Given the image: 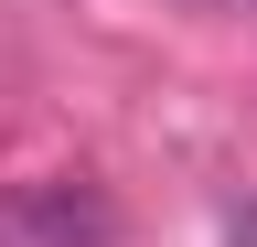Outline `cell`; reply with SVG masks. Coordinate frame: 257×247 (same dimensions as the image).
<instances>
[{
	"label": "cell",
	"mask_w": 257,
	"mask_h": 247,
	"mask_svg": "<svg viewBox=\"0 0 257 247\" xmlns=\"http://www.w3.org/2000/svg\"><path fill=\"white\" fill-rule=\"evenodd\" d=\"M118 204L96 183H0V247H107Z\"/></svg>",
	"instance_id": "6da1fadb"
},
{
	"label": "cell",
	"mask_w": 257,
	"mask_h": 247,
	"mask_svg": "<svg viewBox=\"0 0 257 247\" xmlns=\"http://www.w3.org/2000/svg\"><path fill=\"white\" fill-rule=\"evenodd\" d=\"M225 236H236V247H257V204H236V215H225Z\"/></svg>",
	"instance_id": "7a4b0ae2"
}]
</instances>
